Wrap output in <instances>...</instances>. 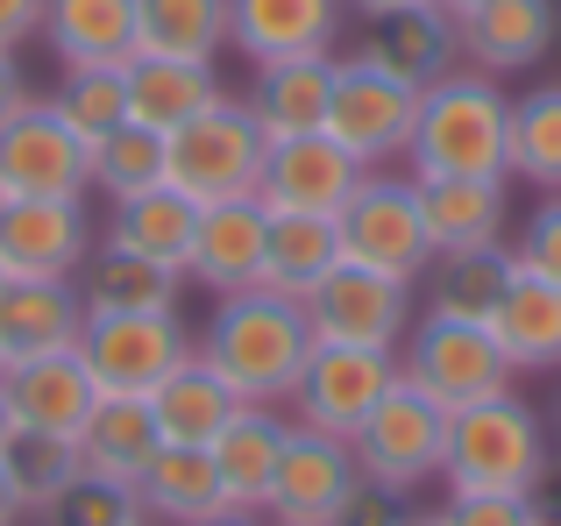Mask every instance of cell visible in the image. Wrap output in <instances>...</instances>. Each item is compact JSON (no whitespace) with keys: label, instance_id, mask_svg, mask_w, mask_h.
<instances>
[{"label":"cell","instance_id":"obj_19","mask_svg":"<svg viewBox=\"0 0 561 526\" xmlns=\"http://www.w3.org/2000/svg\"><path fill=\"white\" fill-rule=\"evenodd\" d=\"M8 405L22 420V434L79 442V427L100 405V385H93L79 348H57V356H36V363H8Z\"/></svg>","mask_w":561,"mask_h":526},{"label":"cell","instance_id":"obj_35","mask_svg":"<svg viewBox=\"0 0 561 526\" xmlns=\"http://www.w3.org/2000/svg\"><path fill=\"white\" fill-rule=\"evenodd\" d=\"M228 43V0H136V50L214 65Z\"/></svg>","mask_w":561,"mask_h":526},{"label":"cell","instance_id":"obj_14","mask_svg":"<svg viewBox=\"0 0 561 526\" xmlns=\"http://www.w3.org/2000/svg\"><path fill=\"white\" fill-rule=\"evenodd\" d=\"M356 185H363V164L320 128V136H291V142L263 150L256 199L271 214H342Z\"/></svg>","mask_w":561,"mask_h":526},{"label":"cell","instance_id":"obj_17","mask_svg":"<svg viewBox=\"0 0 561 526\" xmlns=\"http://www.w3.org/2000/svg\"><path fill=\"white\" fill-rule=\"evenodd\" d=\"M554 0H477V8L455 14V36H462V57L491 79H512V71H534L540 57L554 50Z\"/></svg>","mask_w":561,"mask_h":526},{"label":"cell","instance_id":"obj_4","mask_svg":"<svg viewBox=\"0 0 561 526\" xmlns=\"http://www.w3.org/2000/svg\"><path fill=\"white\" fill-rule=\"evenodd\" d=\"M263 128L249 122L242 100L220 93L206 114L164 136V185H179L192 207H220V199H256L263 179Z\"/></svg>","mask_w":561,"mask_h":526},{"label":"cell","instance_id":"obj_30","mask_svg":"<svg viewBox=\"0 0 561 526\" xmlns=\"http://www.w3.org/2000/svg\"><path fill=\"white\" fill-rule=\"evenodd\" d=\"M192 228H199V207L179 193V185H150L136 199H114V228L107 242L128 256H150L164 271L185 277V256H192Z\"/></svg>","mask_w":561,"mask_h":526},{"label":"cell","instance_id":"obj_53","mask_svg":"<svg viewBox=\"0 0 561 526\" xmlns=\"http://www.w3.org/2000/svg\"><path fill=\"white\" fill-rule=\"evenodd\" d=\"M554 434H561V391H554Z\"/></svg>","mask_w":561,"mask_h":526},{"label":"cell","instance_id":"obj_9","mask_svg":"<svg viewBox=\"0 0 561 526\" xmlns=\"http://www.w3.org/2000/svg\"><path fill=\"white\" fill-rule=\"evenodd\" d=\"M79 356L93 370L100 399H150L192 356V342H185L179 313H85Z\"/></svg>","mask_w":561,"mask_h":526},{"label":"cell","instance_id":"obj_37","mask_svg":"<svg viewBox=\"0 0 561 526\" xmlns=\"http://www.w3.org/2000/svg\"><path fill=\"white\" fill-rule=\"evenodd\" d=\"M93 185L107 199H136V193H150V185H164V136H150V128H136V122L100 136L93 142Z\"/></svg>","mask_w":561,"mask_h":526},{"label":"cell","instance_id":"obj_27","mask_svg":"<svg viewBox=\"0 0 561 526\" xmlns=\"http://www.w3.org/2000/svg\"><path fill=\"white\" fill-rule=\"evenodd\" d=\"M43 36L57 65H128L136 57V0H43Z\"/></svg>","mask_w":561,"mask_h":526},{"label":"cell","instance_id":"obj_39","mask_svg":"<svg viewBox=\"0 0 561 526\" xmlns=\"http://www.w3.org/2000/svg\"><path fill=\"white\" fill-rule=\"evenodd\" d=\"M8 477L22 491L28 513H50V499L79 477V442H57V434H14L8 442Z\"/></svg>","mask_w":561,"mask_h":526},{"label":"cell","instance_id":"obj_23","mask_svg":"<svg viewBox=\"0 0 561 526\" xmlns=\"http://www.w3.org/2000/svg\"><path fill=\"white\" fill-rule=\"evenodd\" d=\"M412 185H420V221L434 256L505 242V214H512L505 179H412Z\"/></svg>","mask_w":561,"mask_h":526},{"label":"cell","instance_id":"obj_3","mask_svg":"<svg viewBox=\"0 0 561 526\" xmlns=\"http://www.w3.org/2000/svg\"><path fill=\"white\" fill-rule=\"evenodd\" d=\"M540 470H548V427L519 391L448 413V456H440L448 491H534Z\"/></svg>","mask_w":561,"mask_h":526},{"label":"cell","instance_id":"obj_52","mask_svg":"<svg viewBox=\"0 0 561 526\" xmlns=\"http://www.w3.org/2000/svg\"><path fill=\"white\" fill-rule=\"evenodd\" d=\"M214 526H256V519H242V513H228V519H214Z\"/></svg>","mask_w":561,"mask_h":526},{"label":"cell","instance_id":"obj_8","mask_svg":"<svg viewBox=\"0 0 561 526\" xmlns=\"http://www.w3.org/2000/svg\"><path fill=\"white\" fill-rule=\"evenodd\" d=\"M412 114H420V85H405L398 71H383L377 57H334V100H328V136L356 157L363 171H377L383 157H405Z\"/></svg>","mask_w":561,"mask_h":526},{"label":"cell","instance_id":"obj_46","mask_svg":"<svg viewBox=\"0 0 561 526\" xmlns=\"http://www.w3.org/2000/svg\"><path fill=\"white\" fill-rule=\"evenodd\" d=\"M526 499H534V519L540 526H561V470H554V462L540 470V484L526 491Z\"/></svg>","mask_w":561,"mask_h":526},{"label":"cell","instance_id":"obj_29","mask_svg":"<svg viewBox=\"0 0 561 526\" xmlns=\"http://www.w3.org/2000/svg\"><path fill=\"white\" fill-rule=\"evenodd\" d=\"M491 334L512 370H561V285L534 271H512L505 299L491 313Z\"/></svg>","mask_w":561,"mask_h":526},{"label":"cell","instance_id":"obj_49","mask_svg":"<svg viewBox=\"0 0 561 526\" xmlns=\"http://www.w3.org/2000/svg\"><path fill=\"white\" fill-rule=\"evenodd\" d=\"M14 434H22V420H14V405H8V385H0V456H8Z\"/></svg>","mask_w":561,"mask_h":526},{"label":"cell","instance_id":"obj_41","mask_svg":"<svg viewBox=\"0 0 561 526\" xmlns=\"http://www.w3.org/2000/svg\"><path fill=\"white\" fill-rule=\"evenodd\" d=\"M512 263L534 277H548V285H561V193H548L534 214H526L519 242H512Z\"/></svg>","mask_w":561,"mask_h":526},{"label":"cell","instance_id":"obj_13","mask_svg":"<svg viewBox=\"0 0 561 526\" xmlns=\"http://www.w3.org/2000/svg\"><path fill=\"white\" fill-rule=\"evenodd\" d=\"M356 484H363V470L348 456V442H334L320 427H291L263 513H271V526H328Z\"/></svg>","mask_w":561,"mask_h":526},{"label":"cell","instance_id":"obj_15","mask_svg":"<svg viewBox=\"0 0 561 526\" xmlns=\"http://www.w3.org/2000/svg\"><path fill=\"white\" fill-rule=\"evenodd\" d=\"M263 250H271V207H263V199H220V207H199L185 277H199L214 299L256 291L263 285Z\"/></svg>","mask_w":561,"mask_h":526},{"label":"cell","instance_id":"obj_55","mask_svg":"<svg viewBox=\"0 0 561 526\" xmlns=\"http://www.w3.org/2000/svg\"><path fill=\"white\" fill-rule=\"evenodd\" d=\"M0 285H8V271H0Z\"/></svg>","mask_w":561,"mask_h":526},{"label":"cell","instance_id":"obj_5","mask_svg":"<svg viewBox=\"0 0 561 526\" xmlns=\"http://www.w3.org/2000/svg\"><path fill=\"white\" fill-rule=\"evenodd\" d=\"M398 377H405L412 391H426L440 413H462V405H477V399L512 391L519 370L505 363V348H497V334L483 328V320L420 313L412 334H405V356H398Z\"/></svg>","mask_w":561,"mask_h":526},{"label":"cell","instance_id":"obj_54","mask_svg":"<svg viewBox=\"0 0 561 526\" xmlns=\"http://www.w3.org/2000/svg\"><path fill=\"white\" fill-rule=\"evenodd\" d=\"M0 385H8V356H0Z\"/></svg>","mask_w":561,"mask_h":526},{"label":"cell","instance_id":"obj_16","mask_svg":"<svg viewBox=\"0 0 561 526\" xmlns=\"http://www.w3.org/2000/svg\"><path fill=\"white\" fill-rule=\"evenodd\" d=\"M93 256L79 199H0V271L8 277H71Z\"/></svg>","mask_w":561,"mask_h":526},{"label":"cell","instance_id":"obj_31","mask_svg":"<svg viewBox=\"0 0 561 526\" xmlns=\"http://www.w3.org/2000/svg\"><path fill=\"white\" fill-rule=\"evenodd\" d=\"M234 405L242 399H234L199 356H185L179 370L150 391V420H157V434H164L171 448H214V434L234 420Z\"/></svg>","mask_w":561,"mask_h":526},{"label":"cell","instance_id":"obj_28","mask_svg":"<svg viewBox=\"0 0 561 526\" xmlns=\"http://www.w3.org/2000/svg\"><path fill=\"white\" fill-rule=\"evenodd\" d=\"M157 448H164V434L150 420V399H100L93 420L79 427V470L136 491V477L150 470Z\"/></svg>","mask_w":561,"mask_h":526},{"label":"cell","instance_id":"obj_10","mask_svg":"<svg viewBox=\"0 0 561 526\" xmlns=\"http://www.w3.org/2000/svg\"><path fill=\"white\" fill-rule=\"evenodd\" d=\"M93 185V142L57 114V100H28L0 128V199H79Z\"/></svg>","mask_w":561,"mask_h":526},{"label":"cell","instance_id":"obj_34","mask_svg":"<svg viewBox=\"0 0 561 526\" xmlns=\"http://www.w3.org/2000/svg\"><path fill=\"white\" fill-rule=\"evenodd\" d=\"M85 313H171L179 306V271L150 256H128V250H100L85 256V285H79Z\"/></svg>","mask_w":561,"mask_h":526},{"label":"cell","instance_id":"obj_42","mask_svg":"<svg viewBox=\"0 0 561 526\" xmlns=\"http://www.w3.org/2000/svg\"><path fill=\"white\" fill-rule=\"evenodd\" d=\"M440 519L448 526H540L526 491H448Z\"/></svg>","mask_w":561,"mask_h":526},{"label":"cell","instance_id":"obj_12","mask_svg":"<svg viewBox=\"0 0 561 526\" xmlns=\"http://www.w3.org/2000/svg\"><path fill=\"white\" fill-rule=\"evenodd\" d=\"M398 385V356L391 348H342V342H313L299 370V391H291V413L299 427H320L334 442L363 427L377 413V399Z\"/></svg>","mask_w":561,"mask_h":526},{"label":"cell","instance_id":"obj_20","mask_svg":"<svg viewBox=\"0 0 561 526\" xmlns=\"http://www.w3.org/2000/svg\"><path fill=\"white\" fill-rule=\"evenodd\" d=\"M79 334H85V299L71 277H8L0 285V356L8 363L79 348Z\"/></svg>","mask_w":561,"mask_h":526},{"label":"cell","instance_id":"obj_56","mask_svg":"<svg viewBox=\"0 0 561 526\" xmlns=\"http://www.w3.org/2000/svg\"><path fill=\"white\" fill-rule=\"evenodd\" d=\"M136 526H150V519H136Z\"/></svg>","mask_w":561,"mask_h":526},{"label":"cell","instance_id":"obj_11","mask_svg":"<svg viewBox=\"0 0 561 526\" xmlns=\"http://www.w3.org/2000/svg\"><path fill=\"white\" fill-rule=\"evenodd\" d=\"M306 320H313V342L391 348L398 356V342H405V328H412V285L342 256L313 291H306Z\"/></svg>","mask_w":561,"mask_h":526},{"label":"cell","instance_id":"obj_45","mask_svg":"<svg viewBox=\"0 0 561 526\" xmlns=\"http://www.w3.org/2000/svg\"><path fill=\"white\" fill-rule=\"evenodd\" d=\"M28 100H36V93H28V79H22V65H14V50H0V128H8L14 114L28 107Z\"/></svg>","mask_w":561,"mask_h":526},{"label":"cell","instance_id":"obj_18","mask_svg":"<svg viewBox=\"0 0 561 526\" xmlns=\"http://www.w3.org/2000/svg\"><path fill=\"white\" fill-rule=\"evenodd\" d=\"M348 0H228V43L249 65L277 57H328Z\"/></svg>","mask_w":561,"mask_h":526},{"label":"cell","instance_id":"obj_2","mask_svg":"<svg viewBox=\"0 0 561 526\" xmlns=\"http://www.w3.org/2000/svg\"><path fill=\"white\" fill-rule=\"evenodd\" d=\"M512 150V100L491 71H448L420 93L405 164L412 179H505Z\"/></svg>","mask_w":561,"mask_h":526},{"label":"cell","instance_id":"obj_51","mask_svg":"<svg viewBox=\"0 0 561 526\" xmlns=\"http://www.w3.org/2000/svg\"><path fill=\"white\" fill-rule=\"evenodd\" d=\"M434 8H448V14H462V8H477V0H434Z\"/></svg>","mask_w":561,"mask_h":526},{"label":"cell","instance_id":"obj_1","mask_svg":"<svg viewBox=\"0 0 561 526\" xmlns=\"http://www.w3.org/2000/svg\"><path fill=\"white\" fill-rule=\"evenodd\" d=\"M192 356L220 377L242 405H277L299 391V370L313 356V320L299 299H277V291H234L220 299V313L206 320L199 348Z\"/></svg>","mask_w":561,"mask_h":526},{"label":"cell","instance_id":"obj_38","mask_svg":"<svg viewBox=\"0 0 561 526\" xmlns=\"http://www.w3.org/2000/svg\"><path fill=\"white\" fill-rule=\"evenodd\" d=\"M57 114H65L85 142L114 136V128L128 122V71L122 65H79V71H65V85H57Z\"/></svg>","mask_w":561,"mask_h":526},{"label":"cell","instance_id":"obj_47","mask_svg":"<svg viewBox=\"0 0 561 526\" xmlns=\"http://www.w3.org/2000/svg\"><path fill=\"white\" fill-rule=\"evenodd\" d=\"M28 505H22V491H14V477H8V456H0V526H14Z\"/></svg>","mask_w":561,"mask_h":526},{"label":"cell","instance_id":"obj_24","mask_svg":"<svg viewBox=\"0 0 561 526\" xmlns=\"http://www.w3.org/2000/svg\"><path fill=\"white\" fill-rule=\"evenodd\" d=\"M136 505L150 526H214L228 519V491H220V470L206 448H157L150 470L136 477Z\"/></svg>","mask_w":561,"mask_h":526},{"label":"cell","instance_id":"obj_40","mask_svg":"<svg viewBox=\"0 0 561 526\" xmlns=\"http://www.w3.org/2000/svg\"><path fill=\"white\" fill-rule=\"evenodd\" d=\"M50 526H136L142 519V505H136V491L128 484H107V477H71L65 491L50 499V513H43Z\"/></svg>","mask_w":561,"mask_h":526},{"label":"cell","instance_id":"obj_26","mask_svg":"<svg viewBox=\"0 0 561 526\" xmlns=\"http://www.w3.org/2000/svg\"><path fill=\"white\" fill-rule=\"evenodd\" d=\"M363 57H377L383 71H398L405 85H434L455 71V57H462V36H455V14L448 8H405V14H377L370 43H363Z\"/></svg>","mask_w":561,"mask_h":526},{"label":"cell","instance_id":"obj_7","mask_svg":"<svg viewBox=\"0 0 561 526\" xmlns=\"http://www.w3.org/2000/svg\"><path fill=\"white\" fill-rule=\"evenodd\" d=\"M334 236H342L348 263H370L383 277H426L434 263V242H426L420 221V185L391 179V171H363V185L348 193V207L334 214Z\"/></svg>","mask_w":561,"mask_h":526},{"label":"cell","instance_id":"obj_43","mask_svg":"<svg viewBox=\"0 0 561 526\" xmlns=\"http://www.w3.org/2000/svg\"><path fill=\"white\" fill-rule=\"evenodd\" d=\"M328 526H405V499H398V491H383V484H356Z\"/></svg>","mask_w":561,"mask_h":526},{"label":"cell","instance_id":"obj_48","mask_svg":"<svg viewBox=\"0 0 561 526\" xmlns=\"http://www.w3.org/2000/svg\"><path fill=\"white\" fill-rule=\"evenodd\" d=\"M348 8H363L377 22V14H405V8H434V0H348Z\"/></svg>","mask_w":561,"mask_h":526},{"label":"cell","instance_id":"obj_22","mask_svg":"<svg viewBox=\"0 0 561 526\" xmlns=\"http://www.w3.org/2000/svg\"><path fill=\"white\" fill-rule=\"evenodd\" d=\"M285 420L271 405H234V420L214 434V470H220V491H228V513L256 519L271 505V477H277V456H285Z\"/></svg>","mask_w":561,"mask_h":526},{"label":"cell","instance_id":"obj_33","mask_svg":"<svg viewBox=\"0 0 561 526\" xmlns=\"http://www.w3.org/2000/svg\"><path fill=\"white\" fill-rule=\"evenodd\" d=\"M342 263V236H334V214H271V250H263V291L277 299H299L320 277Z\"/></svg>","mask_w":561,"mask_h":526},{"label":"cell","instance_id":"obj_36","mask_svg":"<svg viewBox=\"0 0 561 526\" xmlns=\"http://www.w3.org/2000/svg\"><path fill=\"white\" fill-rule=\"evenodd\" d=\"M505 179L534 185V193H561V85H534L526 100H512Z\"/></svg>","mask_w":561,"mask_h":526},{"label":"cell","instance_id":"obj_21","mask_svg":"<svg viewBox=\"0 0 561 526\" xmlns=\"http://www.w3.org/2000/svg\"><path fill=\"white\" fill-rule=\"evenodd\" d=\"M328 100H334V57H277V65H256V85L242 107L263 128V142H291L328 128Z\"/></svg>","mask_w":561,"mask_h":526},{"label":"cell","instance_id":"obj_25","mask_svg":"<svg viewBox=\"0 0 561 526\" xmlns=\"http://www.w3.org/2000/svg\"><path fill=\"white\" fill-rule=\"evenodd\" d=\"M122 71H128V122L150 128V136H171V128H185L192 114H206L220 100L214 65H192V57H150V50H136Z\"/></svg>","mask_w":561,"mask_h":526},{"label":"cell","instance_id":"obj_50","mask_svg":"<svg viewBox=\"0 0 561 526\" xmlns=\"http://www.w3.org/2000/svg\"><path fill=\"white\" fill-rule=\"evenodd\" d=\"M405 526H448L440 513H405Z\"/></svg>","mask_w":561,"mask_h":526},{"label":"cell","instance_id":"obj_6","mask_svg":"<svg viewBox=\"0 0 561 526\" xmlns=\"http://www.w3.org/2000/svg\"><path fill=\"white\" fill-rule=\"evenodd\" d=\"M348 456H356L363 484H383V491H398V499H412L420 484L440 477V456H448V413L398 377V385L377 399V413L348 434Z\"/></svg>","mask_w":561,"mask_h":526},{"label":"cell","instance_id":"obj_44","mask_svg":"<svg viewBox=\"0 0 561 526\" xmlns=\"http://www.w3.org/2000/svg\"><path fill=\"white\" fill-rule=\"evenodd\" d=\"M36 28H43V0H0V50H14Z\"/></svg>","mask_w":561,"mask_h":526},{"label":"cell","instance_id":"obj_32","mask_svg":"<svg viewBox=\"0 0 561 526\" xmlns=\"http://www.w3.org/2000/svg\"><path fill=\"white\" fill-rule=\"evenodd\" d=\"M512 271H519V263H512L505 242L434 256V263H426V313H440V320H483V328H491V313H497V299H505Z\"/></svg>","mask_w":561,"mask_h":526}]
</instances>
